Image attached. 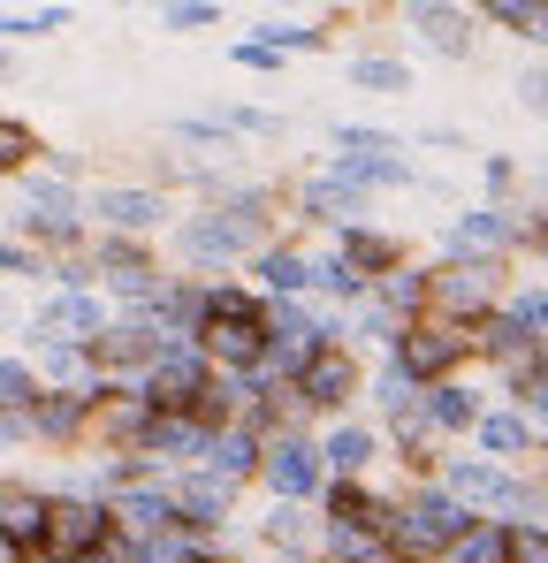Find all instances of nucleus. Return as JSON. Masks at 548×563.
<instances>
[{"instance_id":"f257e3e1","label":"nucleus","mask_w":548,"mask_h":563,"mask_svg":"<svg viewBox=\"0 0 548 563\" xmlns=\"http://www.w3.org/2000/svg\"><path fill=\"white\" fill-rule=\"evenodd\" d=\"M198 335H206V351H213V358H229V366H252V358H267L274 320L260 312V305H252V297L221 289V297H206V312H198Z\"/></svg>"},{"instance_id":"f03ea898","label":"nucleus","mask_w":548,"mask_h":563,"mask_svg":"<svg viewBox=\"0 0 548 563\" xmlns=\"http://www.w3.org/2000/svg\"><path fill=\"white\" fill-rule=\"evenodd\" d=\"M464 533H472V518L457 510L450 495H419V503H412V518L396 526V541H388V549H396L404 563H419V556H435V549H450V541H464Z\"/></svg>"},{"instance_id":"7ed1b4c3","label":"nucleus","mask_w":548,"mask_h":563,"mask_svg":"<svg viewBox=\"0 0 548 563\" xmlns=\"http://www.w3.org/2000/svg\"><path fill=\"white\" fill-rule=\"evenodd\" d=\"M99 541H107V518H99L91 503H54V510H46V556L54 563L99 556Z\"/></svg>"},{"instance_id":"20e7f679","label":"nucleus","mask_w":548,"mask_h":563,"mask_svg":"<svg viewBox=\"0 0 548 563\" xmlns=\"http://www.w3.org/2000/svg\"><path fill=\"white\" fill-rule=\"evenodd\" d=\"M153 427H161V411H153L145 396H130V388H99V404H91V434H107V442H153Z\"/></svg>"},{"instance_id":"39448f33","label":"nucleus","mask_w":548,"mask_h":563,"mask_svg":"<svg viewBox=\"0 0 548 563\" xmlns=\"http://www.w3.org/2000/svg\"><path fill=\"white\" fill-rule=\"evenodd\" d=\"M198 396H206V374H198V358H190V351H161L145 404H153V411H190Z\"/></svg>"},{"instance_id":"423d86ee","label":"nucleus","mask_w":548,"mask_h":563,"mask_svg":"<svg viewBox=\"0 0 548 563\" xmlns=\"http://www.w3.org/2000/svg\"><path fill=\"white\" fill-rule=\"evenodd\" d=\"M46 510L54 503H39L31 487H0V541L8 549H46Z\"/></svg>"},{"instance_id":"0eeeda50","label":"nucleus","mask_w":548,"mask_h":563,"mask_svg":"<svg viewBox=\"0 0 548 563\" xmlns=\"http://www.w3.org/2000/svg\"><path fill=\"white\" fill-rule=\"evenodd\" d=\"M457 351H464V335H457V328H412V335H404V374H412V380H435Z\"/></svg>"},{"instance_id":"6e6552de","label":"nucleus","mask_w":548,"mask_h":563,"mask_svg":"<svg viewBox=\"0 0 548 563\" xmlns=\"http://www.w3.org/2000/svg\"><path fill=\"white\" fill-rule=\"evenodd\" d=\"M297 388H305V404H343V396H351V358H343L336 343H320V351L305 358V380H297Z\"/></svg>"},{"instance_id":"1a4fd4ad","label":"nucleus","mask_w":548,"mask_h":563,"mask_svg":"<svg viewBox=\"0 0 548 563\" xmlns=\"http://www.w3.org/2000/svg\"><path fill=\"white\" fill-rule=\"evenodd\" d=\"M328 510H336V533H359V541H381V533H388V541H396V518H388L373 495H359V487H336Z\"/></svg>"},{"instance_id":"9d476101","label":"nucleus","mask_w":548,"mask_h":563,"mask_svg":"<svg viewBox=\"0 0 548 563\" xmlns=\"http://www.w3.org/2000/svg\"><path fill=\"white\" fill-rule=\"evenodd\" d=\"M39 335H99V305L91 297H54L39 312Z\"/></svg>"},{"instance_id":"9b49d317","label":"nucleus","mask_w":548,"mask_h":563,"mask_svg":"<svg viewBox=\"0 0 548 563\" xmlns=\"http://www.w3.org/2000/svg\"><path fill=\"white\" fill-rule=\"evenodd\" d=\"M450 487H457V495H464V503H518V487H511L503 472H487V465H464V457H457Z\"/></svg>"},{"instance_id":"f8f14e48","label":"nucleus","mask_w":548,"mask_h":563,"mask_svg":"<svg viewBox=\"0 0 548 563\" xmlns=\"http://www.w3.org/2000/svg\"><path fill=\"white\" fill-rule=\"evenodd\" d=\"M267 472H274V487H282V495H305V487H313V450L282 442V450L267 457Z\"/></svg>"},{"instance_id":"ddd939ff","label":"nucleus","mask_w":548,"mask_h":563,"mask_svg":"<svg viewBox=\"0 0 548 563\" xmlns=\"http://www.w3.org/2000/svg\"><path fill=\"white\" fill-rule=\"evenodd\" d=\"M99 213H107V221H122V229H145V221L161 213V198H145V190H107V198H99Z\"/></svg>"},{"instance_id":"4468645a","label":"nucleus","mask_w":548,"mask_h":563,"mask_svg":"<svg viewBox=\"0 0 548 563\" xmlns=\"http://www.w3.org/2000/svg\"><path fill=\"white\" fill-rule=\"evenodd\" d=\"M495 23H511L526 38H548V8H534V0H495Z\"/></svg>"},{"instance_id":"2eb2a0df","label":"nucleus","mask_w":548,"mask_h":563,"mask_svg":"<svg viewBox=\"0 0 548 563\" xmlns=\"http://www.w3.org/2000/svg\"><path fill=\"white\" fill-rule=\"evenodd\" d=\"M274 335H282V358H313V351H320V343H313V320H305L297 305L282 312V328H274Z\"/></svg>"},{"instance_id":"dca6fc26","label":"nucleus","mask_w":548,"mask_h":563,"mask_svg":"<svg viewBox=\"0 0 548 563\" xmlns=\"http://www.w3.org/2000/svg\"><path fill=\"white\" fill-rule=\"evenodd\" d=\"M503 563H548V533H534V526H511V533H503Z\"/></svg>"},{"instance_id":"f3484780","label":"nucleus","mask_w":548,"mask_h":563,"mask_svg":"<svg viewBox=\"0 0 548 563\" xmlns=\"http://www.w3.org/2000/svg\"><path fill=\"white\" fill-rule=\"evenodd\" d=\"M343 176H359V184H396V176H404V161H381V153H343Z\"/></svg>"},{"instance_id":"a211bd4d","label":"nucleus","mask_w":548,"mask_h":563,"mask_svg":"<svg viewBox=\"0 0 548 563\" xmlns=\"http://www.w3.org/2000/svg\"><path fill=\"white\" fill-rule=\"evenodd\" d=\"M427 419H435V427H472L480 411H472V396H457V388H442V396L427 404Z\"/></svg>"},{"instance_id":"6ab92c4d","label":"nucleus","mask_w":548,"mask_h":563,"mask_svg":"<svg viewBox=\"0 0 548 563\" xmlns=\"http://www.w3.org/2000/svg\"><path fill=\"white\" fill-rule=\"evenodd\" d=\"M365 450H373V442H365L359 427H343V434L328 442V465H336V472H359V465H365Z\"/></svg>"},{"instance_id":"aec40b11","label":"nucleus","mask_w":548,"mask_h":563,"mask_svg":"<svg viewBox=\"0 0 548 563\" xmlns=\"http://www.w3.org/2000/svg\"><path fill=\"white\" fill-rule=\"evenodd\" d=\"M31 153H39V137H31L23 122H0V168H23Z\"/></svg>"},{"instance_id":"412c9836","label":"nucleus","mask_w":548,"mask_h":563,"mask_svg":"<svg viewBox=\"0 0 548 563\" xmlns=\"http://www.w3.org/2000/svg\"><path fill=\"white\" fill-rule=\"evenodd\" d=\"M260 275H267L274 289H305V282H313V275H305V260H289V252H267V260H260Z\"/></svg>"},{"instance_id":"4be33fe9","label":"nucleus","mask_w":548,"mask_h":563,"mask_svg":"<svg viewBox=\"0 0 548 563\" xmlns=\"http://www.w3.org/2000/svg\"><path fill=\"white\" fill-rule=\"evenodd\" d=\"M190 252H206V260L221 252V260H229V252H237V229H221V221H198V229H190Z\"/></svg>"},{"instance_id":"5701e85b","label":"nucleus","mask_w":548,"mask_h":563,"mask_svg":"<svg viewBox=\"0 0 548 563\" xmlns=\"http://www.w3.org/2000/svg\"><path fill=\"white\" fill-rule=\"evenodd\" d=\"M39 427H46V434H69V427H77V396H46V404H39Z\"/></svg>"},{"instance_id":"b1692460","label":"nucleus","mask_w":548,"mask_h":563,"mask_svg":"<svg viewBox=\"0 0 548 563\" xmlns=\"http://www.w3.org/2000/svg\"><path fill=\"white\" fill-rule=\"evenodd\" d=\"M213 518H221V495L213 487H190L183 495V526H213Z\"/></svg>"},{"instance_id":"393cba45","label":"nucleus","mask_w":548,"mask_h":563,"mask_svg":"<svg viewBox=\"0 0 548 563\" xmlns=\"http://www.w3.org/2000/svg\"><path fill=\"white\" fill-rule=\"evenodd\" d=\"M122 518H130V526H168L176 510H168L161 495H130V503H122Z\"/></svg>"},{"instance_id":"a878e982","label":"nucleus","mask_w":548,"mask_h":563,"mask_svg":"<svg viewBox=\"0 0 548 563\" xmlns=\"http://www.w3.org/2000/svg\"><path fill=\"white\" fill-rule=\"evenodd\" d=\"M343 252H351V267H396V252H388L381 236H351Z\"/></svg>"},{"instance_id":"bb28decb","label":"nucleus","mask_w":548,"mask_h":563,"mask_svg":"<svg viewBox=\"0 0 548 563\" xmlns=\"http://www.w3.org/2000/svg\"><path fill=\"white\" fill-rule=\"evenodd\" d=\"M457 244H503V221H495V213H464Z\"/></svg>"},{"instance_id":"cd10ccee","label":"nucleus","mask_w":548,"mask_h":563,"mask_svg":"<svg viewBox=\"0 0 548 563\" xmlns=\"http://www.w3.org/2000/svg\"><path fill=\"white\" fill-rule=\"evenodd\" d=\"M480 442H487V450H518L526 427H518V419H480Z\"/></svg>"},{"instance_id":"c85d7f7f","label":"nucleus","mask_w":548,"mask_h":563,"mask_svg":"<svg viewBox=\"0 0 548 563\" xmlns=\"http://www.w3.org/2000/svg\"><path fill=\"white\" fill-rule=\"evenodd\" d=\"M435 297H442V305H480V275H442Z\"/></svg>"},{"instance_id":"c756f323","label":"nucleus","mask_w":548,"mask_h":563,"mask_svg":"<svg viewBox=\"0 0 548 563\" xmlns=\"http://www.w3.org/2000/svg\"><path fill=\"white\" fill-rule=\"evenodd\" d=\"M351 77H359V85H373V92H396V85H404V69H396V62H359Z\"/></svg>"},{"instance_id":"7c9ffc66","label":"nucleus","mask_w":548,"mask_h":563,"mask_svg":"<svg viewBox=\"0 0 548 563\" xmlns=\"http://www.w3.org/2000/svg\"><path fill=\"white\" fill-rule=\"evenodd\" d=\"M518 335H526L518 320H480V343H487V351H518Z\"/></svg>"},{"instance_id":"2f4dec72","label":"nucleus","mask_w":548,"mask_h":563,"mask_svg":"<svg viewBox=\"0 0 548 563\" xmlns=\"http://www.w3.org/2000/svg\"><path fill=\"white\" fill-rule=\"evenodd\" d=\"M190 419H198V427H221V419H229V388H206V396L190 404Z\"/></svg>"},{"instance_id":"473e14b6","label":"nucleus","mask_w":548,"mask_h":563,"mask_svg":"<svg viewBox=\"0 0 548 563\" xmlns=\"http://www.w3.org/2000/svg\"><path fill=\"white\" fill-rule=\"evenodd\" d=\"M213 465H221V472H244V465H252L244 434H221V442H213Z\"/></svg>"},{"instance_id":"72a5a7b5","label":"nucleus","mask_w":548,"mask_h":563,"mask_svg":"<svg viewBox=\"0 0 548 563\" xmlns=\"http://www.w3.org/2000/svg\"><path fill=\"white\" fill-rule=\"evenodd\" d=\"M0 404H39V396H31V374H23V366H0Z\"/></svg>"},{"instance_id":"f704fd0d","label":"nucleus","mask_w":548,"mask_h":563,"mask_svg":"<svg viewBox=\"0 0 548 563\" xmlns=\"http://www.w3.org/2000/svg\"><path fill=\"white\" fill-rule=\"evenodd\" d=\"M62 23V8H39V15H8L0 31H15V38H31V31H54Z\"/></svg>"},{"instance_id":"c9c22d12","label":"nucleus","mask_w":548,"mask_h":563,"mask_svg":"<svg viewBox=\"0 0 548 563\" xmlns=\"http://www.w3.org/2000/svg\"><path fill=\"white\" fill-rule=\"evenodd\" d=\"M99 351H107V358H145V351H153V343H145V335H138V328H122V335H107V343H99Z\"/></svg>"},{"instance_id":"e433bc0d","label":"nucleus","mask_w":548,"mask_h":563,"mask_svg":"<svg viewBox=\"0 0 548 563\" xmlns=\"http://www.w3.org/2000/svg\"><path fill=\"white\" fill-rule=\"evenodd\" d=\"M518 328H548V289H534V297L518 305Z\"/></svg>"},{"instance_id":"4c0bfd02","label":"nucleus","mask_w":548,"mask_h":563,"mask_svg":"<svg viewBox=\"0 0 548 563\" xmlns=\"http://www.w3.org/2000/svg\"><path fill=\"white\" fill-rule=\"evenodd\" d=\"M168 23H183V31H198V23H213V8H198V0H190V8H168Z\"/></svg>"},{"instance_id":"58836bf2","label":"nucleus","mask_w":548,"mask_h":563,"mask_svg":"<svg viewBox=\"0 0 548 563\" xmlns=\"http://www.w3.org/2000/svg\"><path fill=\"white\" fill-rule=\"evenodd\" d=\"M526 99H534V107H548V77H534V85H526Z\"/></svg>"},{"instance_id":"ea45409f","label":"nucleus","mask_w":548,"mask_h":563,"mask_svg":"<svg viewBox=\"0 0 548 563\" xmlns=\"http://www.w3.org/2000/svg\"><path fill=\"white\" fill-rule=\"evenodd\" d=\"M190 563H206V556H190Z\"/></svg>"},{"instance_id":"a19ab883","label":"nucleus","mask_w":548,"mask_h":563,"mask_svg":"<svg viewBox=\"0 0 548 563\" xmlns=\"http://www.w3.org/2000/svg\"><path fill=\"white\" fill-rule=\"evenodd\" d=\"M0 69H8V62H0Z\"/></svg>"}]
</instances>
